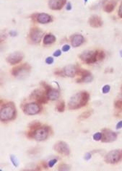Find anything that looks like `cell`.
Wrapping results in <instances>:
<instances>
[{
  "mask_svg": "<svg viewBox=\"0 0 122 171\" xmlns=\"http://www.w3.org/2000/svg\"><path fill=\"white\" fill-rule=\"evenodd\" d=\"M33 131V138L37 141H44L48 138L49 134V128L47 126H41Z\"/></svg>",
  "mask_w": 122,
  "mask_h": 171,
  "instance_id": "obj_5",
  "label": "cell"
},
{
  "mask_svg": "<svg viewBox=\"0 0 122 171\" xmlns=\"http://www.w3.org/2000/svg\"><path fill=\"white\" fill-rule=\"evenodd\" d=\"M70 46L68 45V44H66V45H64V46L62 47V51H64V52H67V51H70Z\"/></svg>",
  "mask_w": 122,
  "mask_h": 171,
  "instance_id": "obj_34",
  "label": "cell"
},
{
  "mask_svg": "<svg viewBox=\"0 0 122 171\" xmlns=\"http://www.w3.org/2000/svg\"><path fill=\"white\" fill-rule=\"evenodd\" d=\"M67 0H49L48 7L53 10H59L65 5Z\"/></svg>",
  "mask_w": 122,
  "mask_h": 171,
  "instance_id": "obj_14",
  "label": "cell"
},
{
  "mask_svg": "<svg viewBox=\"0 0 122 171\" xmlns=\"http://www.w3.org/2000/svg\"><path fill=\"white\" fill-rule=\"evenodd\" d=\"M93 75H92V74H90V75L88 76H86V77H81L80 79H78L77 81V82H91L92 80H93Z\"/></svg>",
  "mask_w": 122,
  "mask_h": 171,
  "instance_id": "obj_21",
  "label": "cell"
},
{
  "mask_svg": "<svg viewBox=\"0 0 122 171\" xmlns=\"http://www.w3.org/2000/svg\"><path fill=\"white\" fill-rule=\"evenodd\" d=\"M89 24L93 28H100L103 25V20L100 17L97 15H93L89 19Z\"/></svg>",
  "mask_w": 122,
  "mask_h": 171,
  "instance_id": "obj_17",
  "label": "cell"
},
{
  "mask_svg": "<svg viewBox=\"0 0 122 171\" xmlns=\"http://www.w3.org/2000/svg\"><path fill=\"white\" fill-rule=\"evenodd\" d=\"M39 127H41V123L38 121L33 122L30 124V129L31 131H35L37 129H38Z\"/></svg>",
  "mask_w": 122,
  "mask_h": 171,
  "instance_id": "obj_25",
  "label": "cell"
},
{
  "mask_svg": "<svg viewBox=\"0 0 122 171\" xmlns=\"http://www.w3.org/2000/svg\"><path fill=\"white\" fill-rule=\"evenodd\" d=\"M10 34L11 36L14 37V36H16L17 33L15 32V31H10Z\"/></svg>",
  "mask_w": 122,
  "mask_h": 171,
  "instance_id": "obj_40",
  "label": "cell"
},
{
  "mask_svg": "<svg viewBox=\"0 0 122 171\" xmlns=\"http://www.w3.org/2000/svg\"><path fill=\"white\" fill-rule=\"evenodd\" d=\"M10 159H11V162H12V164H13L14 166H15V167L18 166V159H17L16 157L14 156V155H11Z\"/></svg>",
  "mask_w": 122,
  "mask_h": 171,
  "instance_id": "obj_28",
  "label": "cell"
},
{
  "mask_svg": "<svg viewBox=\"0 0 122 171\" xmlns=\"http://www.w3.org/2000/svg\"><path fill=\"white\" fill-rule=\"evenodd\" d=\"M57 162V159H51V160H50L48 163V167H49V168H52V167H54V165H55Z\"/></svg>",
  "mask_w": 122,
  "mask_h": 171,
  "instance_id": "obj_32",
  "label": "cell"
},
{
  "mask_svg": "<svg viewBox=\"0 0 122 171\" xmlns=\"http://www.w3.org/2000/svg\"><path fill=\"white\" fill-rule=\"evenodd\" d=\"M91 113L92 111H90V110H87V111L84 112V113H82L80 115V117H79V119H80V120H84V119H87V118L90 117Z\"/></svg>",
  "mask_w": 122,
  "mask_h": 171,
  "instance_id": "obj_24",
  "label": "cell"
},
{
  "mask_svg": "<svg viewBox=\"0 0 122 171\" xmlns=\"http://www.w3.org/2000/svg\"><path fill=\"white\" fill-rule=\"evenodd\" d=\"M42 84H44V87H45L46 93L47 97H48V100H56L59 97V92L58 90L51 88L50 86L45 84V83H44V84L42 83Z\"/></svg>",
  "mask_w": 122,
  "mask_h": 171,
  "instance_id": "obj_10",
  "label": "cell"
},
{
  "mask_svg": "<svg viewBox=\"0 0 122 171\" xmlns=\"http://www.w3.org/2000/svg\"><path fill=\"white\" fill-rule=\"evenodd\" d=\"M90 95L87 92H80L72 96L68 103V107L70 110H76L83 107L89 100Z\"/></svg>",
  "mask_w": 122,
  "mask_h": 171,
  "instance_id": "obj_1",
  "label": "cell"
},
{
  "mask_svg": "<svg viewBox=\"0 0 122 171\" xmlns=\"http://www.w3.org/2000/svg\"><path fill=\"white\" fill-rule=\"evenodd\" d=\"M35 99L38 103H47V100H48V97H47L46 95H45V93H44L43 90H35L33 93L31 95Z\"/></svg>",
  "mask_w": 122,
  "mask_h": 171,
  "instance_id": "obj_13",
  "label": "cell"
},
{
  "mask_svg": "<svg viewBox=\"0 0 122 171\" xmlns=\"http://www.w3.org/2000/svg\"><path fill=\"white\" fill-rule=\"evenodd\" d=\"M84 37L80 34H76L71 37V44L74 48L80 46L84 43Z\"/></svg>",
  "mask_w": 122,
  "mask_h": 171,
  "instance_id": "obj_16",
  "label": "cell"
},
{
  "mask_svg": "<svg viewBox=\"0 0 122 171\" xmlns=\"http://www.w3.org/2000/svg\"><path fill=\"white\" fill-rule=\"evenodd\" d=\"M104 58H105V53H104V51H97V61H99V60H103Z\"/></svg>",
  "mask_w": 122,
  "mask_h": 171,
  "instance_id": "obj_26",
  "label": "cell"
},
{
  "mask_svg": "<svg viewBox=\"0 0 122 171\" xmlns=\"http://www.w3.org/2000/svg\"><path fill=\"white\" fill-rule=\"evenodd\" d=\"M117 139V134L109 129H103L102 131V139L103 142H113Z\"/></svg>",
  "mask_w": 122,
  "mask_h": 171,
  "instance_id": "obj_6",
  "label": "cell"
},
{
  "mask_svg": "<svg viewBox=\"0 0 122 171\" xmlns=\"http://www.w3.org/2000/svg\"><path fill=\"white\" fill-rule=\"evenodd\" d=\"M56 41V37L52 34H47L45 35L44 38V44L45 45H49V44H54Z\"/></svg>",
  "mask_w": 122,
  "mask_h": 171,
  "instance_id": "obj_19",
  "label": "cell"
},
{
  "mask_svg": "<svg viewBox=\"0 0 122 171\" xmlns=\"http://www.w3.org/2000/svg\"><path fill=\"white\" fill-rule=\"evenodd\" d=\"M116 129H122V121H119V123L116 124Z\"/></svg>",
  "mask_w": 122,
  "mask_h": 171,
  "instance_id": "obj_38",
  "label": "cell"
},
{
  "mask_svg": "<svg viewBox=\"0 0 122 171\" xmlns=\"http://www.w3.org/2000/svg\"><path fill=\"white\" fill-rule=\"evenodd\" d=\"M66 10H72V5L70 2H68L67 5V7H66Z\"/></svg>",
  "mask_w": 122,
  "mask_h": 171,
  "instance_id": "obj_39",
  "label": "cell"
},
{
  "mask_svg": "<svg viewBox=\"0 0 122 171\" xmlns=\"http://www.w3.org/2000/svg\"><path fill=\"white\" fill-rule=\"evenodd\" d=\"M120 56H121V57L122 58V51H120Z\"/></svg>",
  "mask_w": 122,
  "mask_h": 171,
  "instance_id": "obj_41",
  "label": "cell"
},
{
  "mask_svg": "<svg viewBox=\"0 0 122 171\" xmlns=\"http://www.w3.org/2000/svg\"><path fill=\"white\" fill-rule=\"evenodd\" d=\"M87 1H88V0H84V2H87Z\"/></svg>",
  "mask_w": 122,
  "mask_h": 171,
  "instance_id": "obj_42",
  "label": "cell"
},
{
  "mask_svg": "<svg viewBox=\"0 0 122 171\" xmlns=\"http://www.w3.org/2000/svg\"><path fill=\"white\" fill-rule=\"evenodd\" d=\"M40 110H41V107L39 106V105L35 103H31L29 104H27L24 108V112L27 115H30V116L37 114V113H39Z\"/></svg>",
  "mask_w": 122,
  "mask_h": 171,
  "instance_id": "obj_8",
  "label": "cell"
},
{
  "mask_svg": "<svg viewBox=\"0 0 122 171\" xmlns=\"http://www.w3.org/2000/svg\"><path fill=\"white\" fill-rule=\"evenodd\" d=\"M43 35H44V33L42 31H41L38 28H33L31 31L30 38L33 42L35 44H38L42 39Z\"/></svg>",
  "mask_w": 122,
  "mask_h": 171,
  "instance_id": "obj_11",
  "label": "cell"
},
{
  "mask_svg": "<svg viewBox=\"0 0 122 171\" xmlns=\"http://www.w3.org/2000/svg\"><path fill=\"white\" fill-rule=\"evenodd\" d=\"M57 110L60 113H62L65 110V103L64 101H60L57 106Z\"/></svg>",
  "mask_w": 122,
  "mask_h": 171,
  "instance_id": "obj_23",
  "label": "cell"
},
{
  "mask_svg": "<svg viewBox=\"0 0 122 171\" xmlns=\"http://www.w3.org/2000/svg\"><path fill=\"white\" fill-rule=\"evenodd\" d=\"M70 168V167L69 165H66V164H62L60 165L59 167V170H69Z\"/></svg>",
  "mask_w": 122,
  "mask_h": 171,
  "instance_id": "obj_30",
  "label": "cell"
},
{
  "mask_svg": "<svg viewBox=\"0 0 122 171\" xmlns=\"http://www.w3.org/2000/svg\"><path fill=\"white\" fill-rule=\"evenodd\" d=\"M93 139H94L95 141H100L102 139V133H100V132H97V133L94 134V135H93Z\"/></svg>",
  "mask_w": 122,
  "mask_h": 171,
  "instance_id": "obj_27",
  "label": "cell"
},
{
  "mask_svg": "<svg viewBox=\"0 0 122 171\" xmlns=\"http://www.w3.org/2000/svg\"><path fill=\"white\" fill-rule=\"evenodd\" d=\"M115 107L118 109H122V100H117L115 102Z\"/></svg>",
  "mask_w": 122,
  "mask_h": 171,
  "instance_id": "obj_31",
  "label": "cell"
},
{
  "mask_svg": "<svg viewBox=\"0 0 122 171\" xmlns=\"http://www.w3.org/2000/svg\"><path fill=\"white\" fill-rule=\"evenodd\" d=\"M77 74L81 76L82 77H86V76L90 75V74H91V73L85 69H77Z\"/></svg>",
  "mask_w": 122,
  "mask_h": 171,
  "instance_id": "obj_22",
  "label": "cell"
},
{
  "mask_svg": "<svg viewBox=\"0 0 122 171\" xmlns=\"http://www.w3.org/2000/svg\"><path fill=\"white\" fill-rule=\"evenodd\" d=\"M61 55V51H60V50H57V51L54 53V57H60Z\"/></svg>",
  "mask_w": 122,
  "mask_h": 171,
  "instance_id": "obj_35",
  "label": "cell"
},
{
  "mask_svg": "<svg viewBox=\"0 0 122 171\" xmlns=\"http://www.w3.org/2000/svg\"><path fill=\"white\" fill-rule=\"evenodd\" d=\"M54 149L59 153L64 155H69L70 153V149L68 144L64 142H58L54 145Z\"/></svg>",
  "mask_w": 122,
  "mask_h": 171,
  "instance_id": "obj_9",
  "label": "cell"
},
{
  "mask_svg": "<svg viewBox=\"0 0 122 171\" xmlns=\"http://www.w3.org/2000/svg\"><path fill=\"white\" fill-rule=\"evenodd\" d=\"M91 154L89 153V152H87V153L85 154V159H86V160H89V159L91 158Z\"/></svg>",
  "mask_w": 122,
  "mask_h": 171,
  "instance_id": "obj_37",
  "label": "cell"
},
{
  "mask_svg": "<svg viewBox=\"0 0 122 171\" xmlns=\"http://www.w3.org/2000/svg\"><path fill=\"white\" fill-rule=\"evenodd\" d=\"M122 160V149H114L109 152L105 157L106 162L116 164Z\"/></svg>",
  "mask_w": 122,
  "mask_h": 171,
  "instance_id": "obj_3",
  "label": "cell"
},
{
  "mask_svg": "<svg viewBox=\"0 0 122 171\" xmlns=\"http://www.w3.org/2000/svg\"><path fill=\"white\" fill-rule=\"evenodd\" d=\"M46 63L47 64H52L54 63V59L51 57H48L46 59Z\"/></svg>",
  "mask_w": 122,
  "mask_h": 171,
  "instance_id": "obj_33",
  "label": "cell"
},
{
  "mask_svg": "<svg viewBox=\"0 0 122 171\" xmlns=\"http://www.w3.org/2000/svg\"><path fill=\"white\" fill-rule=\"evenodd\" d=\"M37 22L41 24H46L52 21V18L51 15L46 13H40L37 15Z\"/></svg>",
  "mask_w": 122,
  "mask_h": 171,
  "instance_id": "obj_18",
  "label": "cell"
},
{
  "mask_svg": "<svg viewBox=\"0 0 122 171\" xmlns=\"http://www.w3.org/2000/svg\"><path fill=\"white\" fill-rule=\"evenodd\" d=\"M97 51H85L80 55V58L86 64H93L97 61Z\"/></svg>",
  "mask_w": 122,
  "mask_h": 171,
  "instance_id": "obj_4",
  "label": "cell"
},
{
  "mask_svg": "<svg viewBox=\"0 0 122 171\" xmlns=\"http://www.w3.org/2000/svg\"><path fill=\"white\" fill-rule=\"evenodd\" d=\"M110 85H108V84H106V85L103 86V89H102V92H103V94H107V93H108L109 92H110Z\"/></svg>",
  "mask_w": 122,
  "mask_h": 171,
  "instance_id": "obj_29",
  "label": "cell"
},
{
  "mask_svg": "<svg viewBox=\"0 0 122 171\" xmlns=\"http://www.w3.org/2000/svg\"><path fill=\"white\" fill-rule=\"evenodd\" d=\"M23 57L24 55L22 52L16 51V52H13L10 54L7 57V61L9 64H12V65H15V64L20 62L22 60V59H23Z\"/></svg>",
  "mask_w": 122,
  "mask_h": 171,
  "instance_id": "obj_7",
  "label": "cell"
},
{
  "mask_svg": "<svg viewBox=\"0 0 122 171\" xmlns=\"http://www.w3.org/2000/svg\"><path fill=\"white\" fill-rule=\"evenodd\" d=\"M115 7H116V2H108L104 5L103 9H104L105 12H108V13H110V12H113V10L115 9Z\"/></svg>",
  "mask_w": 122,
  "mask_h": 171,
  "instance_id": "obj_20",
  "label": "cell"
},
{
  "mask_svg": "<svg viewBox=\"0 0 122 171\" xmlns=\"http://www.w3.org/2000/svg\"><path fill=\"white\" fill-rule=\"evenodd\" d=\"M30 70H31V67L28 64H24L12 69V74L15 77H18V76L22 75L24 73H26L27 72H29Z\"/></svg>",
  "mask_w": 122,
  "mask_h": 171,
  "instance_id": "obj_12",
  "label": "cell"
},
{
  "mask_svg": "<svg viewBox=\"0 0 122 171\" xmlns=\"http://www.w3.org/2000/svg\"><path fill=\"white\" fill-rule=\"evenodd\" d=\"M62 73L64 76H67L68 77H74L77 73V68L75 65L70 64V65L66 66L63 69Z\"/></svg>",
  "mask_w": 122,
  "mask_h": 171,
  "instance_id": "obj_15",
  "label": "cell"
},
{
  "mask_svg": "<svg viewBox=\"0 0 122 171\" xmlns=\"http://www.w3.org/2000/svg\"><path fill=\"white\" fill-rule=\"evenodd\" d=\"M16 116V109L12 104L4 106L0 110V119L2 121H8L12 120Z\"/></svg>",
  "mask_w": 122,
  "mask_h": 171,
  "instance_id": "obj_2",
  "label": "cell"
},
{
  "mask_svg": "<svg viewBox=\"0 0 122 171\" xmlns=\"http://www.w3.org/2000/svg\"><path fill=\"white\" fill-rule=\"evenodd\" d=\"M118 14H119V16L121 18H122V2L121 3L120 6H119V12H118Z\"/></svg>",
  "mask_w": 122,
  "mask_h": 171,
  "instance_id": "obj_36",
  "label": "cell"
}]
</instances>
